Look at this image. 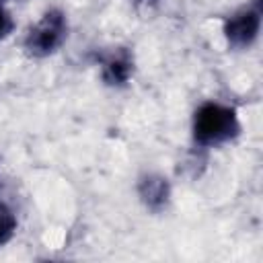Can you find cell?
Masks as SVG:
<instances>
[{"label": "cell", "instance_id": "cell-1", "mask_svg": "<svg viewBox=\"0 0 263 263\" xmlns=\"http://www.w3.org/2000/svg\"><path fill=\"white\" fill-rule=\"evenodd\" d=\"M191 134H193V142L203 148H216L228 144L240 134L238 113L230 105L218 101H205L193 113Z\"/></svg>", "mask_w": 263, "mask_h": 263}, {"label": "cell", "instance_id": "cell-3", "mask_svg": "<svg viewBox=\"0 0 263 263\" xmlns=\"http://www.w3.org/2000/svg\"><path fill=\"white\" fill-rule=\"evenodd\" d=\"M224 39L234 49H249L261 33V10L259 6H245L224 18Z\"/></svg>", "mask_w": 263, "mask_h": 263}, {"label": "cell", "instance_id": "cell-6", "mask_svg": "<svg viewBox=\"0 0 263 263\" xmlns=\"http://www.w3.org/2000/svg\"><path fill=\"white\" fill-rule=\"evenodd\" d=\"M16 226H18L16 214L6 203H0V247H4L6 242L12 240Z\"/></svg>", "mask_w": 263, "mask_h": 263}, {"label": "cell", "instance_id": "cell-5", "mask_svg": "<svg viewBox=\"0 0 263 263\" xmlns=\"http://www.w3.org/2000/svg\"><path fill=\"white\" fill-rule=\"evenodd\" d=\"M136 191L140 203L148 212H162L171 201V181L160 173H144L138 177Z\"/></svg>", "mask_w": 263, "mask_h": 263}, {"label": "cell", "instance_id": "cell-7", "mask_svg": "<svg viewBox=\"0 0 263 263\" xmlns=\"http://www.w3.org/2000/svg\"><path fill=\"white\" fill-rule=\"evenodd\" d=\"M12 31H14V18L6 10V6L0 2V41H4Z\"/></svg>", "mask_w": 263, "mask_h": 263}, {"label": "cell", "instance_id": "cell-4", "mask_svg": "<svg viewBox=\"0 0 263 263\" xmlns=\"http://www.w3.org/2000/svg\"><path fill=\"white\" fill-rule=\"evenodd\" d=\"M101 80L111 88H121L134 78L136 60L129 47H113L99 60Z\"/></svg>", "mask_w": 263, "mask_h": 263}, {"label": "cell", "instance_id": "cell-2", "mask_svg": "<svg viewBox=\"0 0 263 263\" xmlns=\"http://www.w3.org/2000/svg\"><path fill=\"white\" fill-rule=\"evenodd\" d=\"M68 39V16L62 8H47L35 25H31L23 39L27 55L43 60L53 55Z\"/></svg>", "mask_w": 263, "mask_h": 263}]
</instances>
